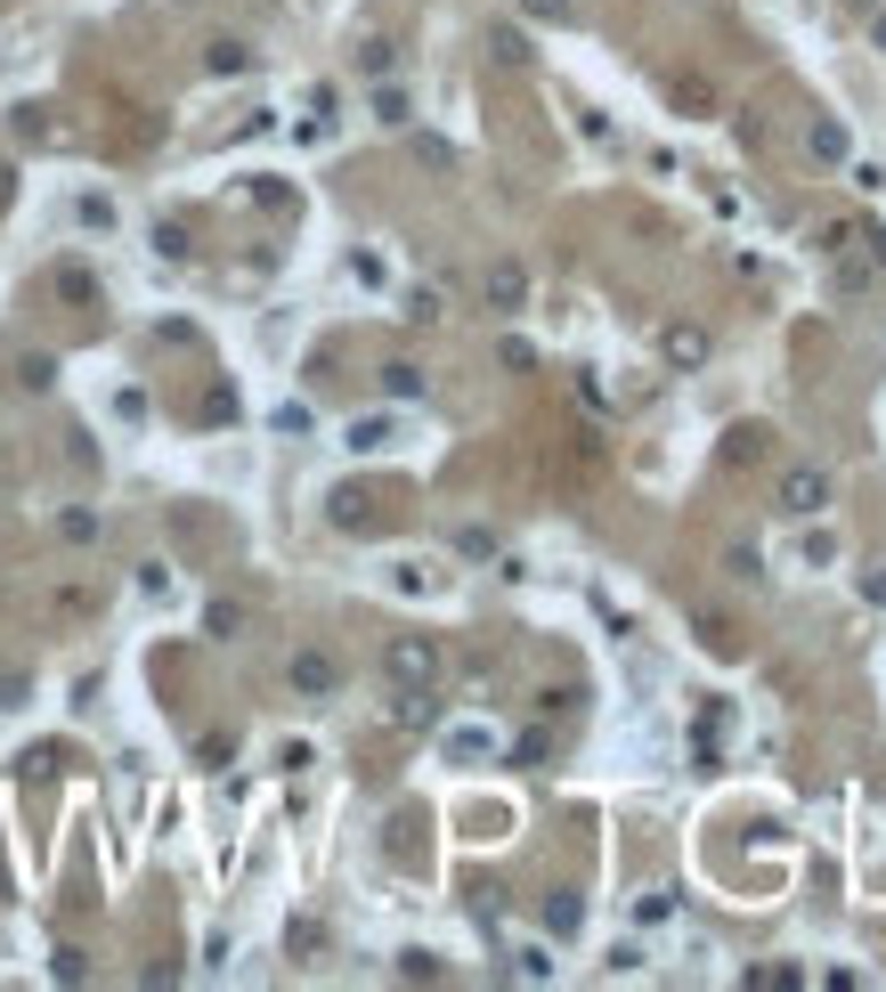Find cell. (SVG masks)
<instances>
[{
	"label": "cell",
	"mask_w": 886,
	"mask_h": 992,
	"mask_svg": "<svg viewBox=\"0 0 886 992\" xmlns=\"http://www.w3.org/2000/svg\"><path fill=\"white\" fill-rule=\"evenodd\" d=\"M846 172H854V188H862V196H878V188H886V163H871V155H854Z\"/></svg>",
	"instance_id": "15"
},
{
	"label": "cell",
	"mask_w": 886,
	"mask_h": 992,
	"mask_svg": "<svg viewBox=\"0 0 886 992\" xmlns=\"http://www.w3.org/2000/svg\"><path fill=\"white\" fill-rule=\"evenodd\" d=\"M780 512H789V521H813V512H830V496H838V481H830V472H821V464H789V472H780Z\"/></svg>",
	"instance_id": "2"
},
{
	"label": "cell",
	"mask_w": 886,
	"mask_h": 992,
	"mask_svg": "<svg viewBox=\"0 0 886 992\" xmlns=\"http://www.w3.org/2000/svg\"><path fill=\"white\" fill-rule=\"evenodd\" d=\"M334 684H342V675H334V659H325V651H301L294 659V692L301 699H334Z\"/></svg>",
	"instance_id": "7"
},
{
	"label": "cell",
	"mask_w": 886,
	"mask_h": 992,
	"mask_svg": "<svg viewBox=\"0 0 886 992\" xmlns=\"http://www.w3.org/2000/svg\"><path fill=\"white\" fill-rule=\"evenodd\" d=\"M871 285H878V261H838V294H871Z\"/></svg>",
	"instance_id": "9"
},
{
	"label": "cell",
	"mask_w": 886,
	"mask_h": 992,
	"mask_svg": "<svg viewBox=\"0 0 886 992\" xmlns=\"http://www.w3.org/2000/svg\"><path fill=\"white\" fill-rule=\"evenodd\" d=\"M375 122H390V131H399V122H407V90H383V98H375Z\"/></svg>",
	"instance_id": "18"
},
{
	"label": "cell",
	"mask_w": 886,
	"mask_h": 992,
	"mask_svg": "<svg viewBox=\"0 0 886 992\" xmlns=\"http://www.w3.org/2000/svg\"><path fill=\"white\" fill-rule=\"evenodd\" d=\"M806 155L830 163V172H846V163H854V131H846L838 114H813V122H806Z\"/></svg>",
	"instance_id": "4"
},
{
	"label": "cell",
	"mask_w": 886,
	"mask_h": 992,
	"mask_svg": "<svg viewBox=\"0 0 886 992\" xmlns=\"http://www.w3.org/2000/svg\"><path fill=\"white\" fill-rule=\"evenodd\" d=\"M789 570H797V577H838V570H846V529H838L830 512L797 521V537H789Z\"/></svg>",
	"instance_id": "1"
},
{
	"label": "cell",
	"mask_w": 886,
	"mask_h": 992,
	"mask_svg": "<svg viewBox=\"0 0 886 992\" xmlns=\"http://www.w3.org/2000/svg\"><path fill=\"white\" fill-rule=\"evenodd\" d=\"M203 627H212V635H236L244 610H236V603H212V610H203Z\"/></svg>",
	"instance_id": "17"
},
{
	"label": "cell",
	"mask_w": 886,
	"mask_h": 992,
	"mask_svg": "<svg viewBox=\"0 0 886 992\" xmlns=\"http://www.w3.org/2000/svg\"><path fill=\"white\" fill-rule=\"evenodd\" d=\"M529 16H553V25H569V0H529Z\"/></svg>",
	"instance_id": "19"
},
{
	"label": "cell",
	"mask_w": 886,
	"mask_h": 992,
	"mask_svg": "<svg viewBox=\"0 0 886 992\" xmlns=\"http://www.w3.org/2000/svg\"><path fill=\"white\" fill-rule=\"evenodd\" d=\"M862 9H878V0H862Z\"/></svg>",
	"instance_id": "21"
},
{
	"label": "cell",
	"mask_w": 886,
	"mask_h": 992,
	"mask_svg": "<svg viewBox=\"0 0 886 992\" xmlns=\"http://www.w3.org/2000/svg\"><path fill=\"white\" fill-rule=\"evenodd\" d=\"M390 675H399V684H431V675H440V651H431L423 635H399V643H390Z\"/></svg>",
	"instance_id": "5"
},
{
	"label": "cell",
	"mask_w": 886,
	"mask_h": 992,
	"mask_svg": "<svg viewBox=\"0 0 886 992\" xmlns=\"http://www.w3.org/2000/svg\"><path fill=\"white\" fill-rule=\"evenodd\" d=\"M643 960H651L643 944H610V977H643Z\"/></svg>",
	"instance_id": "14"
},
{
	"label": "cell",
	"mask_w": 886,
	"mask_h": 992,
	"mask_svg": "<svg viewBox=\"0 0 886 992\" xmlns=\"http://www.w3.org/2000/svg\"><path fill=\"white\" fill-rule=\"evenodd\" d=\"M578 919H586V903H578V895H569V886H562V895L545 903V927H553V936H578Z\"/></svg>",
	"instance_id": "8"
},
{
	"label": "cell",
	"mask_w": 886,
	"mask_h": 992,
	"mask_svg": "<svg viewBox=\"0 0 886 992\" xmlns=\"http://www.w3.org/2000/svg\"><path fill=\"white\" fill-rule=\"evenodd\" d=\"M724 570H732V577H765V553H756V545H732Z\"/></svg>",
	"instance_id": "16"
},
{
	"label": "cell",
	"mask_w": 886,
	"mask_h": 992,
	"mask_svg": "<svg viewBox=\"0 0 886 992\" xmlns=\"http://www.w3.org/2000/svg\"><path fill=\"white\" fill-rule=\"evenodd\" d=\"M383 390H390V399H416V390H423V366L390 359V366H383Z\"/></svg>",
	"instance_id": "10"
},
{
	"label": "cell",
	"mask_w": 886,
	"mask_h": 992,
	"mask_svg": "<svg viewBox=\"0 0 886 992\" xmlns=\"http://www.w3.org/2000/svg\"><path fill=\"white\" fill-rule=\"evenodd\" d=\"M871 49L886 57V0H878V9H871Z\"/></svg>",
	"instance_id": "20"
},
{
	"label": "cell",
	"mask_w": 886,
	"mask_h": 992,
	"mask_svg": "<svg viewBox=\"0 0 886 992\" xmlns=\"http://www.w3.org/2000/svg\"><path fill=\"white\" fill-rule=\"evenodd\" d=\"M708 326H658V359L675 366V375H699V366H708Z\"/></svg>",
	"instance_id": "3"
},
{
	"label": "cell",
	"mask_w": 886,
	"mask_h": 992,
	"mask_svg": "<svg viewBox=\"0 0 886 992\" xmlns=\"http://www.w3.org/2000/svg\"><path fill=\"white\" fill-rule=\"evenodd\" d=\"M350 448H358V456H375V448H390V423H383V416L350 423Z\"/></svg>",
	"instance_id": "12"
},
{
	"label": "cell",
	"mask_w": 886,
	"mask_h": 992,
	"mask_svg": "<svg viewBox=\"0 0 886 992\" xmlns=\"http://www.w3.org/2000/svg\"><path fill=\"white\" fill-rule=\"evenodd\" d=\"M488 301H497V318H521V309H529V268L521 261H497V268H488Z\"/></svg>",
	"instance_id": "6"
},
{
	"label": "cell",
	"mask_w": 886,
	"mask_h": 992,
	"mask_svg": "<svg viewBox=\"0 0 886 992\" xmlns=\"http://www.w3.org/2000/svg\"><path fill=\"white\" fill-rule=\"evenodd\" d=\"M854 594H862V603H871V610H886V562H871V570H854Z\"/></svg>",
	"instance_id": "13"
},
{
	"label": "cell",
	"mask_w": 886,
	"mask_h": 992,
	"mask_svg": "<svg viewBox=\"0 0 886 992\" xmlns=\"http://www.w3.org/2000/svg\"><path fill=\"white\" fill-rule=\"evenodd\" d=\"M488 49H497V66H529V41L512 33V25H497V33H488Z\"/></svg>",
	"instance_id": "11"
}]
</instances>
